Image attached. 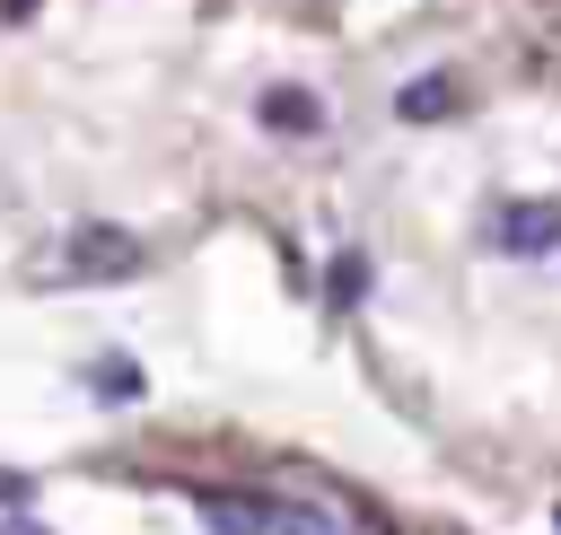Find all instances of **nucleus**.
<instances>
[{
  "label": "nucleus",
  "instance_id": "obj_1",
  "mask_svg": "<svg viewBox=\"0 0 561 535\" xmlns=\"http://www.w3.org/2000/svg\"><path fill=\"white\" fill-rule=\"evenodd\" d=\"M53 272L61 281H131L140 272V237H123V228H70V246H61Z\"/></svg>",
  "mask_w": 561,
  "mask_h": 535
},
{
  "label": "nucleus",
  "instance_id": "obj_9",
  "mask_svg": "<svg viewBox=\"0 0 561 535\" xmlns=\"http://www.w3.org/2000/svg\"><path fill=\"white\" fill-rule=\"evenodd\" d=\"M26 491H35V482H26V474H9V465H0V517H18V509H26Z\"/></svg>",
  "mask_w": 561,
  "mask_h": 535
},
{
  "label": "nucleus",
  "instance_id": "obj_5",
  "mask_svg": "<svg viewBox=\"0 0 561 535\" xmlns=\"http://www.w3.org/2000/svg\"><path fill=\"white\" fill-rule=\"evenodd\" d=\"M394 114H403V123H438V114H456V79H438V70H430V79H403V88H394Z\"/></svg>",
  "mask_w": 561,
  "mask_h": 535
},
{
  "label": "nucleus",
  "instance_id": "obj_6",
  "mask_svg": "<svg viewBox=\"0 0 561 535\" xmlns=\"http://www.w3.org/2000/svg\"><path fill=\"white\" fill-rule=\"evenodd\" d=\"M88 386H96V403H140V395H149V377H140L131 360H96Z\"/></svg>",
  "mask_w": 561,
  "mask_h": 535
},
{
  "label": "nucleus",
  "instance_id": "obj_2",
  "mask_svg": "<svg viewBox=\"0 0 561 535\" xmlns=\"http://www.w3.org/2000/svg\"><path fill=\"white\" fill-rule=\"evenodd\" d=\"M482 228H491L500 254H552L561 246V202H500Z\"/></svg>",
  "mask_w": 561,
  "mask_h": 535
},
{
  "label": "nucleus",
  "instance_id": "obj_8",
  "mask_svg": "<svg viewBox=\"0 0 561 535\" xmlns=\"http://www.w3.org/2000/svg\"><path fill=\"white\" fill-rule=\"evenodd\" d=\"M324 289H333V307H359V298H368V263H359V254H333V281H324Z\"/></svg>",
  "mask_w": 561,
  "mask_h": 535
},
{
  "label": "nucleus",
  "instance_id": "obj_3",
  "mask_svg": "<svg viewBox=\"0 0 561 535\" xmlns=\"http://www.w3.org/2000/svg\"><path fill=\"white\" fill-rule=\"evenodd\" d=\"M263 123L289 132V140H316L324 132V105H316V88H263Z\"/></svg>",
  "mask_w": 561,
  "mask_h": 535
},
{
  "label": "nucleus",
  "instance_id": "obj_4",
  "mask_svg": "<svg viewBox=\"0 0 561 535\" xmlns=\"http://www.w3.org/2000/svg\"><path fill=\"white\" fill-rule=\"evenodd\" d=\"M202 526L210 535H272V509L245 491H202Z\"/></svg>",
  "mask_w": 561,
  "mask_h": 535
},
{
  "label": "nucleus",
  "instance_id": "obj_7",
  "mask_svg": "<svg viewBox=\"0 0 561 535\" xmlns=\"http://www.w3.org/2000/svg\"><path fill=\"white\" fill-rule=\"evenodd\" d=\"M272 535H351V517H333V509H307V500H289V509H272Z\"/></svg>",
  "mask_w": 561,
  "mask_h": 535
}]
</instances>
